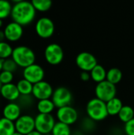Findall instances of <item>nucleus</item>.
Instances as JSON below:
<instances>
[{"label":"nucleus","mask_w":134,"mask_h":135,"mask_svg":"<svg viewBox=\"0 0 134 135\" xmlns=\"http://www.w3.org/2000/svg\"><path fill=\"white\" fill-rule=\"evenodd\" d=\"M95 94L96 98L107 103L111 99L116 97V85L105 80L100 83L96 84L95 88Z\"/></svg>","instance_id":"5"},{"label":"nucleus","mask_w":134,"mask_h":135,"mask_svg":"<svg viewBox=\"0 0 134 135\" xmlns=\"http://www.w3.org/2000/svg\"><path fill=\"white\" fill-rule=\"evenodd\" d=\"M36 34L42 39H48L51 37L55 30L53 21L47 17H42L39 18L35 25Z\"/></svg>","instance_id":"8"},{"label":"nucleus","mask_w":134,"mask_h":135,"mask_svg":"<svg viewBox=\"0 0 134 135\" xmlns=\"http://www.w3.org/2000/svg\"><path fill=\"white\" fill-rule=\"evenodd\" d=\"M55 123V119L51 114L39 113L35 117V130L43 135L51 134Z\"/></svg>","instance_id":"4"},{"label":"nucleus","mask_w":134,"mask_h":135,"mask_svg":"<svg viewBox=\"0 0 134 135\" xmlns=\"http://www.w3.org/2000/svg\"><path fill=\"white\" fill-rule=\"evenodd\" d=\"M13 79V74L11 72L2 70L0 72V81L2 83V85H6L12 83V81Z\"/></svg>","instance_id":"29"},{"label":"nucleus","mask_w":134,"mask_h":135,"mask_svg":"<svg viewBox=\"0 0 134 135\" xmlns=\"http://www.w3.org/2000/svg\"><path fill=\"white\" fill-rule=\"evenodd\" d=\"M80 78L81 80L83 81H88L91 79V75H90V72H85V71H81V74H80Z\"/></svg>","instance_id":"31"},{"label":"nucleus","mask_w":134,"mask_h":135,"mask_svg":"<svg viewBox=\"0 0 134 135\" xmlns=\"http://www.w3.org/2000/svg\"><path fill=\"white\" fill-rule=\"evenodd\" d=\"M27 135H43L42 134H40L39 132H38L37 131H32L31 133H29L28 134H27Z\"/></svg>","instance_id":"33"},{"label":"nucleus","mask_w":134,"mask_h":135,"mask_svg":"<svg viewBox=\"0 0 134 135\" xmlns=\"http://www.w3.org/2000/svg\"><path fill=\"white\" fill-rule=\"evenodd\" d=\"M1 96L9 101H14L20 98L21 94L17 89V85L13 83H9L6 85H2V89L0 90Z\"/></svg>","instance_id":"16"},{"label":"nucleus","mask_w":134,"mask_h":135,"mask_svg":"<svg viewBox=\"0 0 134 135\" xmlns=\"http://www.w3.org/2000/svg\"><path fill=\"white\" fill-rule=\"evenodd\" d=\"M32 3L36 11L46 12L52 6V2L50 0H32Z\"/></svg>","instance_id":"25"},{"label":"nucleus","mask_w":134,"mask_h":135,"mask_svg":"<svg viewBox=\"0 0 134 135\" xmlns=\"http://www.w3.org/2000/svg\"><path fill=\"white\" fill-rule=\"evenodd\" d=\"M11 57L18 66L24 69L36 62L35 52L27 46H17L13 48Z\"/></svg>","instance_id":"2"},{"label":"nucleus","mask_w":134,"mask_h":135,"mask_svg":"<svg viewBox=\"0 0 134 135\" xmlns=\"http://www.w3.org/2000/svg\"><path fill=\"white\" fill-rule=\"evenodd\" d=\"M21 106L19 105V104H17L15 102H10L7 104L2 110L3 118H6L12 122L17 121V119L21 115Z\"/></svg>","instance_id":"15"},{"label":"nucleus","mask_w":134,"mask_h":135,"mask_svg":"<svg viewBox=\"0 0 134 135\" xmlns=\"http://www.w3.org/2000/svg\"><path fill=\"white\" fill-rule=\"evenodd\" d=\"M17 87L21 96H28L32 93L33 85L24 78H22L17 81Z\"/></svg>","instance_id":"22"},{"label":"nucleus","mask_w":134,"mask_h":135,"mask_svg":"<svg viewBox=\"0 0 134 135\" xmlns=\"http://www.w3.org/2000/svg\"><path fill=\"white\" fill-rule=\"evenodd\" d=\"M13 50V48L8 43L5 41L0 42V59L2 60L9 59L12 55Z\"/></svg>","instance_id":"27"},{"label":"nucleus","mask_w":134,"mask_h":135,"mask_svg":"<svg viewBox=\"0 0 134 135\" xmlns=\"http://www.w3.org/2000/svg\"><path fill=\"white\" fill-rule=\"evenodd\" d=\"M1 119H2V118H1V116H0V120H1Z\"/></svg>","instance_id":"39"},{"label":"nucleus","mask_w":134,"mask_h":135,"mask_svg":"<svg viewBox=\"0 0 134 135\" xmlns=\"http://www.w3.org/2000/svg\"><path fill=\"white\" fill-rule=\"evenodd\" d=\"M51 100L57 108H63L70 105L73 100V95L68 88L60 86L54 89Z\"/></svg>","instance_id":"7"},{"label":"nucleus","mask_w":134,"mask_h":135,"mask_svg":"<svg viewBox=\"0 0 134 135\" xmlns=\"http://www.w3.org/2000/svg\"><path fill=\"white\" fill-rule=\"evenodd\" d=\"M107 72V70H106V69L102 65L98 64L90 72L91 79L96 84L100 83L106 80Z\"/></svg>","instance_id":"18"},{"label":"nucleus","mask_w":134,"mask_h":135,"mask_svg":"<svg viewBox=\"0 0 134 135\" xmlns=\"http://www.w3.org/2000/svg\"><path fill=\"white\" fill-rule=\"evenodd\" d=\"M51 135H71L70 126L58 121L51 131Z\"/></svg>","instance_id":"24"},{"label":"nucleus","mask_w":134,"mask_h":135,"mask_svg":"<svg viewBox=\"0 0 134 135\" xmlns=\"http://www.w3.org/2000/svg\"><path fill=\"white\" fill-rule=\"evenodd\" d=\"M13 135H24V134H21V133H18V132H17V131H16V132H15V133H14V134H13Z\"/></svg>","instance_id":"35"},{"label":"nucleus","mask_w":134,"mask_h":135,"mask_svg":"<svg viewBox=\"0 0 134 135\" xmlns=\"http://www.w3.org/2000/svg\"><path fill=\"white\" fill-rule=\"evenodd\" d=\"M2 83L1 81H0V90H1V89H2Z\"/></svg>","instance_id":"37"},{"label":"nucleus","mask_w":134,"mask_h":135,"mask_svg":"<svg viewBox=\"0 0 134 135\" xmlns=\"http://www.w3.org/2000/svg\"><path fill=\"white\" fill-rule=\"evenodd\" d=\"M56 117L58 122L71 126L77 121L78 112L76 108L69 105L58 108L56 112Z\"/></svg>","instance_id":"10"},{"label":"nucleus","mask_w":134,"mask_h":135,"mask_svg":"<svg viewBox=\"0 0 134 135\" xmlns=\"http://www.w3.org/2000/svg\"><path fill=\"white\" fill-rule=\"evenodd\" d=\"M14 4L12 7L11 17L13 21L25 26L31 24L36 15V10L35 9L32 2L17 0L13 1Z\"/></svg>","instance_id":"1"},{"label":"nucleus","mask_w":134,"mask_h":135,"mask_svg":"<svg viewBox=\"0 0 134 135\" xmlns=\"http://www.w3.org/2000/svg\"><path fill=\"white\" fill-rule=\"evenodd\" d=\"M46 135H51V134H46Z\"/></svg>","instance_id":"38"},{"label":"nucleus","mask_w":134,"mask_h":135,"mask_svg":"<svg viewBox=\"0 0 134 135\" xmlns=\"http://www.w3.org/2000/svg\"><path fill=\"white\" fill-rule=\"evenodd\" d=\"M3 61H4V60H2V59H0V72L2 70V64H3Z\"/></svg>","instance_id":"34"},{"label":"nucleus","mask_w":134,"mask_h":135,"mask_svg":"<svg viewBox=\"0 0 134 135\" xmlns=\"http://www.w3.org/2000/svg\"><path fill=\"white\" fill-rule=\"evenodd\" d=\"M17 63L14 62V60L11 58V59H6L3 61V64H2V70L5 71H8V72H11L13 73L17 70Z\"/></svg>","instance_id":"28"},{"label":"nucleus","mask_w":134,"mask_h":135,"mask_svg":"<svg viewBox=\"0 0 134 135\" xmlns=\"http://www.w3.org/2000/svg\"><path fill=\"white\" fill-rule=\"evenodd\" d=\"M124 131L126 135H134V118L125 124Z\"/></svg>","instance_id":"30"},{"label":"nucleus","mask_w":134,"mask_h":135,"mask_svg":"<svg viewBox=\"0 0 134 135\" xmlns=\"http://www.w3.org/2000/svg\"><path fill=\"white\" fill-rule=\"evenodd\" d=\"M16 131L24 135L28 134L35 131V118L29 115H21L14 122Z\"/></svg>","instance_id":"13"},{"label":"nucleus","mask_w":134,"mask_h":135,"mask_svg":"<svg viewBox=\"0 0 134 135\" xmlns=\"http://www.w3.org/2000/svg\"><path fill=\"white\" fill-rule=\"evenodd\" d=\"M86 113L88 117L94 122L103 121L109 115L106 103L96 97L91 99L88 102Z\"/></svg>","instance_id":"3"},{"label":"nucleus","mask_w":134,"mask_h":135,"mask_svg":"<svg viewBox=\"0 0 134 135\" xmlns=\"http://www.w3.org/2000/svg\"><path fill=\"white\" fill-rule=\"evenodd\" d=\"M76 65L81 71L91 72V70L98 65L97 59L92 53L88 51H82L76 57Z\"/></svg>","instance_id":"9"},{"label":"nucleus","mask_w":134,"mask_h":135,"mask_svg":"<svg viewBox=\"0 0 134 135\" xmlns=\"http://www.w3.org/2000/svg\"><path fill=\"white\" fill-rule=\"evenodd\" d=\"M2 25H3V21L0 19V28H1L2 26Z\"/></svg>","instance_id":"36"},{"label":"nucleus","mask_w":134,"mask_h":135,"mask_svg":"<svg viewBox=\"0 0 134 135\" xmlns=\"http://www.w3.org/2000/svg\"><path fill=\"white\" fill-rule=\"evenodd\" d=\"M12 4L6 0H0V19H5L11 14Z\"/></svg>","instance_id":"26"},{"label":"nucleus","mask_w":134,"mask_h":135,"mask_svg":"<svg viewBox=\"0 0 134 135\" xmlns=\"http://www.w3.org/2000/svg\"><path fill=\"white\" fill-rule=\"evenodd\" d=\"M44 58L51 66L59 65L64 59V51L59 44L51 43L44 50Z\"/></svg>","instance_id":"6"},{"label":"nucleus","mask_w":134,"mask_h":135,"mask_svg":"<svg viewBox=\"0 0 134 135\" xmlns=\"http://www.w3.org/2000/svg\"><path fill=\"white\" fill-rule=\"evenodd\" d=\"M106 104H107V109L108 115L111 116L118 115L119 114L120 111L122 110V107L124 106L121 99H119L117 97L111 99L108 102H107Z\"/></svg>","instance_id":"17"},{"label":"nucleus","mask_w":134,"mask_h":135,"mask_svg":"<svg viewBox=\"0 0 134 135\" xmlns=\"http://www.w3.org/2000/svg\"><path fill=\"white\" fill-rule=\"evenodd\" d=\"M53 93L54 89L52 85L46 81H42L33 85L32 95L38 100H42L51 99Z\"/></svg>","instance_id":"12"},{"label":"nucleus","mask_w":134,"mask_h":135,"mask_svg":"<svg viewBox=\"0 0 134 135\" xmlns=\"http://www.w3.org/2000/svg\"><path fill=\"white\" fill-rule=\"evenodd\" d=\"M16 132L15 123L6 118L0 120V135H13Z\"/></svg>","instance_id":"20"},{"label":"nucleus","mask_w":134,"mask_h":135,"mask_svg":"<svg viewBox=\"0 0 134 135\" xmlns=\"http://www.w3.org/2000/svg\"><path fill=\"white\" fill-rule=\"evenodd\" d=\"M37 110L40 114H51L55 109V105L54 104L51 99L38 100L36 104Z\"/></svg>","instance_id":"19"},{"label":"nucleus","mask_w":134,"mask_h":135,"mask_svg":"<svg viewBox=\"0 0 134 135\" xmlns=\"http://www.w3.org/2000/svg\"><path fill=\"white\" fill-rule=\"evenodd\" d=\"M3 31L6 39L11 42L19 40L21 38L24 32L23 26L14 21H11L9 24H7Z\"/></svg>","instance_id":"14"},{"label":"nucleus","mask_w":134,"mask_h":135,"mask_svg":"<svg viewBox=\"0 0 134 135\" xmlns=\"http://www.w3.org/2000/svg\"><path fill=\"white\" fill-rule=\"evenodd\" d=\"M45 72L43 68L39 64L34 63L23 70V78L26 79L32 85L43 81Z\"/></svg>","instance_id":"11"},{"label":"nucleus","mask_w":134,"mask_h":135,"mask_svg":"<svg viewBox=\"0 0 134 135\" xmlns=\"http://www.w3.org/2000/svg\"><path fill=\"white\" fill-rule=\"evenodd\" d=\"M119 119L124 123L125 124L130 120H132L134 118V110L131 106L129 105H124L120 111L119 114L118 115Z\"/></svg>","instance_id":"23"},{"label":"nucleus","mask_w":134,"mask_h":135,"mask_svg":"<svg viewBox=\"0 0 134 135\" xmlns=\"http://www.w3.org/2000/svg\"><path fill=\"white\" fill-rule=\"evenodd\" d=\"M122 76H123V74L120 69L117 68V67H112L107 70L106 80L107 81L111 82V84L116 85L122 81Z\"/></svg>","instance_id":"21"},{"label":"nucleus","mask_w":134,"mask_h":135,"mask_svg":"<svg viewBox=\"0 0 134 135\" xmlns=\"http://www.w3.org/2000/svg\"><path fill=\"white\" fill-rule=\"evenodd\" d=\"M5 34H4V31L0 29V42H2L3 40L5 39Z\"/></svg>","instance_id":"32"}]
</instances>
